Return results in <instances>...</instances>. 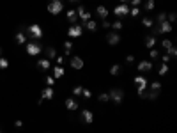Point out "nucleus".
<instances>
[{"instance_id": "nucleus-15", "label": "nucleus", "mask_w": 177, "mask_h": 133, "mask_svg": "<svg viewBox=\"0 0 177 133\" xmlns=\"http://www.w3.org/2000/svg\"><path fill=\"white\" fill-rule=\"evenodd\" d=\"M37 68H39L41 71H48V69L52 68V61H48V59H39V61H37Z\"/></svg>"}, {"instance_id": "nucleus-30", "label": "nucleus", "mask_w": 177, "mask_h": 133, "mask_svg": "<svg viewBox=\"0 0 177 133\" xmlns=\"http://www.w3.org/2000/svg\"><path fill=\"white\" fill-rule=\"evenodd\" d=\"M167 55L170 57V59H174V57L177 55V50H175V46H174V44H172V46H170V48L167 50Z\"/></svg>"}, {"instance_id": "nucleus-46", "label": "nucleus", "mask_w": 177, "mask_h": 133, "mask_svg": "<svg viewBox=\"0 0 177 133\" xmlns=\"http://www.w3.org/2000/svg\"><path fill=\"white\" fill-rule=\"evenodd\" d=\"M131 4H133V7H138L142 4V0H131Z\"/></svg>"}, {"instance_id": "nucleus-33", "label": "nucleus", "mask_w": 177, "mask_h": 133, "mask_svg": "<svg viewBox=\"0 0 177 133\" xmlns=\"http://www.w3.org/2000/svg\"><path fill=\"white\" fill-rule=\"evenodd\" d=\"M82 92H83V87H82V85H76V87L73 89L74 96H82Z\"/></svg>"}, {"instance_id": "nucleus-36", "label": "nucleus", "mask_w": 177, "mask_h": 133, "mask_svg": "<svg viewBox=\"0 0 177 133\" xmlns=\"http://www.w3.org/2000/svg\"><path fill=\"white\" fill-rule=\"evenodd\" d=\"M165 20H167V12H159V14L156 16V21H158V23H161V21H165Z\"/></svg>"}, {"instance_id": "nucleus-40", "label": "nucleus", "mask_w": 177, "mask_h": 133, "mask_svg": "<svg viewBox=\"0 0 177 133\" xmlns=\"http://www.w3.org/2000/svg\"><path fill=\"white\" fill-rule=\"evenodd\" d=\"M46 83H48V87H52L53 83H55V78L53 76H46Z\"/></svg>"}, {"instance_id": "nucleus-51", "label": "nucleus", "mask_w": 177, "mask_h": 133, "mask_svg": "<svg viewBox=\"0 0 177 133\" xmlns=\"http://www.w3.org/2000/svg\"><path fill=\"white\" fill-rule=\"evenodd\" d=\"M0 133H2V130H0Z\"/></svg>"}, {"instance_id": "nucleus-11", "label": "nucleus", "mask_w": 177, "mask_h": 133, "mask_svg": "<svg viewBox=\"0 0 177 133\" xmlns=\"http://www.w3.org/2000/svg\"><path fill=\"white\" fill-rule=\"evenodd\" d=\"M69 64H71V68H73V69H82V68H83V59H82V57L73 55V57H71V61H69Z\"/></svg>"}, {"instance_id": "nucleus-20", "label": "nucleus", "mask_w": 177, "mask_h": 133, "mask_svg": "<svg viewBox=\"0 0 177 133\" xmlns=\"http://www.w3.org/2000/svg\"><path fill=\"white\" fill-rule=\"evenodd\" d=\"M60 76H64V68L62 66H55L53 68V78H60Z\"/></svg>"}, {"instance_id": "nucleus-25", "label": "nucleus", "mask_w": 177, "mask_h": 133, "mask_svg": "<svg viewBox=\"0 0 177 133\" xmlns=\"http://www.w3.org/2000/svg\"><path fill=\"white\" fill-rule=\"evenodd\" d=\"M110 29H114V30H121V29H124V23H122L121 20H117V21L112 23V27H110Z\"/></svg>"}, {"instance_id": "nucleus-21", "label": "nucleus", "mask_w": 177, "mask_h": 133, "mask_svg": "<svg viewBox=\"0 0 177 133\" xmlns=\"http://www.w3.org/2000/svg\"><path fill=\"white\" fill-rule=\"evenodd\" d=\"M85 27H87V30L94 32L96 29H97V23H96L94 20H89V21H85Z\"/></svg>"}, {"instance_id": "nucleus-44", "label": "nucleus", "mask_w": 177, "mask_h": 133, "mask_svg": "<svg viewBox=\"0 0 177 133\" xmlns=\"http://www.w3.org/2000/svg\"><path fill=\"white\" fill-rule=\"evenodd\" d=\"M161 61H163V64H168V61H170V57H168L167 53H165V55L161 57Z\"/></svg>"}, {"instance_id": "nucleus-27", "label": "nucleus", "mask_w": 177, "mask_h": 133, "mask_svg": "<svg viewBox=\"0 0 177 133\" xmlns=\"http://www.w3.org/2000/svg\"><path fill=\"white\" fill-rule=\"evenodd\" d=\"M97 100H99L101 103H108L110 101V96H108V92H101V94L97 96Z\"/></svg>"}, {"instance_id": "nucleus-42", "label": "nucleus", "mask_w": 177, "mask_h": 133, "mask_svg": "<svg viewBox=\"0 0 177 133\" xmlns=\"http://www.w3.org/2000/svg\"><path fill=\"white\" fill-rule=\"evenodd\" d=\"M82 94H83V98H85V100H89V98L92 96V94H90V91H89V89H83V92H82Z\"/></svg>"}, {"instance_id": "nucleus-50", "label": "nucleus", "mask_w": 177, "mask_h": 133, "mask_svg": "<svg viewBox=\"0 0 177 133\" xmlns=\"http://www.w3.org/2000/svg\"><path fill=\"white\" fill-rule=\"evenodd\" d=\"M71 2H80V0H71Z\"/></svg>"}, {"instance_id": "nucleus-37", "label": "nucleus", "mask_w": 177, "mask_h": 133, "mask_svg": "<svg viewBox=\"0 0 177 133\" xmlns=\"http://www.w3.org/2000/svg\"><path fill=\"white\" fill-rule=\"evenodd\" d=\"M129 14H131L133 18H136V16L140 14V9H138V7H133V9H129Z\"/></svg>"}, {"instance_id": "nucleus-24", "label": "nucleus", "mask_w": 177, "mask_h": 133, "mask_svg": "<svg viewBox=\"0 0 177 133\" xmlns=\"http://www.w3.org/2000/svg\"><path fill=\"white\" fill-rule=\"evenodd\" d=\"M110 75H112V76H117V75H121V66H119V64H114V66L110 68Z\"/></svg>"}, {"instance_id": "nucleus-14", "label": "nucleus", "mask_w": 177, "mask_h": 133, "mask_svg": "<svg viewBox=\"0 0 177 133\" xmlns=\"http://www.w3.org/2000/svg\"><path fill=\"white\" fill-rule=\"evenodd\" d=\"M66 108H67V110H78V108H80V103L76 101L74 98H67V100H66Z\"/></svg>"}, {"instance_id": "nucleus-5", "label": "nucleus", "mask_w": 177, "mask_h": 133, "mask_svg": "<svg viewBox=\"0 0 177 133\" xmlns=\"http://www.w3.org/2000/svg\"><path fill=\"white\" fill-rule=\"evenodd\" d=\"M62 11H64L62 0H52V2L48 4V12H50V14H59V12H62Z\"/></svg>"}, {"instance_id": "nucleus-29", "label": "nucleus", "mask_w": 177, "mask_h": 133, "mask_svg": "<svg viewBox=\"0 0 177 133\" xmlns=\"http://www.w3.org/2000/svg\"><path fill=\"white\" fill-rule=\"evenodd\" d=\"M158 73H159L161 76H165V75L168 73V64H161V66H159V69H158Z\"/></svg>"}, {"instance_id": "nucleus-23", "label": "nucleus", "mask_w": 177, "mask_h": 133, "mask_svg": "<svg viewBox=\"0 0 177 133\" xmlns=\"http://www.w3.org/2000/svg\"><path fill=\"white\" fill-rule=\"evenodd\" d=\"M142 25H144V27H147V29H151V27L154 25V20H152V18H149V16H145V18L142 20Z\"/></svg>"}, {"instance_id": "nucleus-49", "label": "nucleus", "mask_w": 177, "mask_h": 133, "mask_svg": "<svg viewBox=\"0 0 177 133\" xmlns=\"http://www.w3.org/2000/svg\"><path fill=\"white\" fill-rule=\"evenodd\" d=\"M0 57H2V48H0Z\"/></svg>"}, {"instance_id": "nucleus-7", "label": "nucleus", "mask_w": 177, "mask_h": 133, "mask_svg": "<svg viewBox=\"0 0 177 133\" xmlns=\"http://www.w3.org/2000/svg\"><path fill=\"white\" fill-rule=\"evenodd\" d=\"M76 14L82 18V21H83V23H85V21H89V20H92V14H90L89 11L85 9L83 5H78V9H76Z\"/></svg>"}, {"instance_id": "nucleus-32", "label": "nucleus", "mask_w": 177, "mask_h": 133, "mask_svg": "<svg viewBox=\"0 0 177 133\" xmlns=\"http://www.w3.org/2000/svg\"><path fill=\"white\" fill-rule=\"evenodd\" d=\"M64 48H66V55H67V53H71V50H73V43L66 41V43H64Z\"/></svg>"}, {"instance_id": "nucleus-19", "label": "nucleus", "mask_w": 177, "mask_h": 133, "mask_svg": "<svg viewBox=\"0 0 177 133\" xmlns=\"http://www.w3.org/2000/svg\"><path fill=\"white\" fill-rule=\"evenodd\" d=\"M154 44H156V36H147L145 37V46L151 50V48H154Z\"/></svg>"}, {"instance_id": "nucleus-17", "label": "nucleus", "mask_w": 177, "mask_h": 133, "mask_svg": "<svg viewBox=\"0 0 177 133\" xmlns=\"http://www.w3.org/2000/svg\"><path fill=\"white\" fill-rule=\"evenodd\" d=\"M67 20L71 21V25H76V21H78L76 9H67Z\"/></svg>"}, {"instance_id": "nucleus-41", "label": "nucleus", "mask_w": 177, "mask_h": 133, "mask_svg": "<svg viewBox=\"0 0 177 133\" xmlns=\"http://www.w3.org/2000/svg\"><path fill=\"white\" fill-rule=\"evenodd\" d=\"M101 27H103V29H110V27H112V23H110L108 20H103V23H101Z\"/></svg>"}, {"instance_id": "nucleus-35", "label": "nucleus", "mask_w": 177, "mask_h": 133, "mask_svg": "<svg viewBox=\"0 0 177 133\" xmlns=\"http://www.w3.org/2000/svg\"><path fill=\"white\" fill-rule=\"evenodd\" d=\"M158 96H159V91H151L149 94H147L149 100H158Z\"/></svg>"}, {"instance_id": "nucleus-6", "label": "nucleus", "mask_w": 177, "mask_h": 133, "mask_svg": "<svg viewBox=\"0 0 177 133\" xmlns=\"http://www.w3.org/2000/svg\"><path fill=\"white\" fill-rule=\"evenodd\" d=\"M114 14L117 18H122L126 14H129V7H128V4H119L117 7L114 9Z\"/></svg>"}, {"instance_id": "nucleus-26", "label": "nucleus", "mask_w": 177, "mask_h": 133, "mask_svg": "<svg viewBox=\"0 0 177 133\" xmlns=\"http://www.w3.org/2000/svg\"><path fill=\"white\" fill-rule=\"evenodd\" d=\"M154 7H156V2H154V0H147L145 5H144V9L145 11H152Z\"/></svg>"}, {"instance_id": "nucleus-47", "label": "nucleus", "mask_w": 177, "mask_h": 133, "mask_svg": "<svg viewBox=\"0 0 177 133\" xmlns=\"http://www.w3.org/2000/svg\"><path fill=\"white\" fill-rule=\"evenodd\" d=\"M57 62H59V66L64 62V57H62V55H60V57H57Z\"/></svg>"}, {"instance_id": "nucleus-4", "label": "nucleus", "mask_w": 177, "mask_h": 133, "mask_svg": "<svg viewBox=\"0 0 177 133\" xmlns=\"http://www.w3.org/2000/svg\"><path fill=\"white\" fill-rule=\"evenodd\" d=\"M43 51V48H41V44L37 41H29L27 43V53L30 55V57H36V55H39Z\"/></svg>"}, {"instance_id": "nucleus-34", "label": "nucleus", "mask_w": 177, "mask_h": 133, "mask_svg": "<svg viewBox=\"0 0 177 133\" xmlns=\"http://www.w3.org/2000/svg\"><path fill=\"white\" fill-rule=\"evenodd\" d=\"M151 91H161V82H152L151 83Z\"/></svg>"}, {"instance_id": "nucleus-12", "label": "nucleus", "mask_w": 177, "mask_h": 133, "mask_svg": "<svg viewBox=\"0 0 177 133\" xmlns=\"http://www.w3.org/2000/svg\"><path fill=\"white\" fill-rule=\"evenodd\" d=\"M136 68H138V71L145 73V71H151V69H152L154 66H152V62H151V61H140Z\"/></svg>"}, {"instance_id": "nucleus-45", "label": "nucleus", "mask_w": 177, "mask_h": 133, "mask_svg": "<svg viewBox=\"0 0 177 133\" xmlns=\"http://www.w3.org/2000/svg\"><path fill=\"white\" fill-rule=\"evenodd\" d=\"M14 126H16V128H23V121H21V119H18V121L14 123Z\"/></svg>"}, {"instance_id": "nucleus-28", "label": "nucleus", "mask_w": 177, "mask_h": 133, "mask_svg": "<svg viewBox=\"0 0 177 133\" xmlns=\"http://www.w3.org/2000/svg\"><path fill=\"white\" fill-rule=\"evenodd\" d=\"M7 68H9V59L0 57V69H7Z\"/></svg>"}, {"instance_id": "nucleus-16", "label": "nucleus", "mask_w": 177, "mask_h": 133, "mask_svg": "<svg viewBox=\"0 0 177 133\" xmlns=\"http://www.w3.org/2000/svg\"><path fill=\"white\" fill-rule=\"evenodd\" d=\"M53 96H55V92H53L52 87H46V89H43L41 91V98L43 100H53Z\"/></svg>"}, {"instance_id": "nucleus-3", "label": "nucleus", "mask_w": 177, "mask_h": 133, "mask_svg": "<svg viewBox=\"0 0 177 133\" xmlns=\"http://www.w3.org/2000/svg\"><path fill=\"white\" fill-rule=\"evenodd\" d=\"M108 96H110V101H114L115 105H121L124 101V91L122 89H112L108 92Z\"/></svg>"}, {"instance_id": "nucleus-8", "label": "nucleus", "mask_w": 177, "mask_h": 133, "mask_svg": "<svg viewBox=\"0 0 177 133\" xmlns=\"http://www.w3.org/2000/svg\"><path fill=\"white\" fill-rule=\"evenodd\" d=\"M106 43L112 44V46H115V44L121 43V36H119L117 32H108V34H106Z\"/></svg>"}, {"instance_id": "nucleus-31", "label": "nucleus", "mask_w": 177, "mask_h": 133, "mask_svg": "<svg viewBox=\"0 0 177 133\" xmlns=\"http://www.w3.org/2000/svg\"><path fill=\"white\" fill-rule=\"evenodd\" d=\"M158 55H159V51H158L156 48H151V50H149V57H151L152 61H154V59H158Z\"/></svg>"}, {"instance_id": "nucleus-22", "label": "nucleus", "mask_w": 177, "mask_h": 133, "mask_svg": "<svg viewBox=\"0 0 177 133\" xmlns=\"http://www.w3.org/2000/svg\"><path fill=\"white\" fill-rule=\"evenodd\" d=\"M46 57H48V61L57 59V50L55 48H46Z\"/></svg>"}, {"instance_id": "nucleus-38", "label": "nucleus", "mask_w": 177, "mask_h": 133, "mask_svg": "<svg viewBox=\"0 0 177 133\" xmlns=\"http://www.w3.org/2000/svg\"><path fill=\"white\" fill-rule=\"evenodd\" d=\"M161 44H163V48H165V50H168V48L172 46V41H170V39H163V41H161Z\"/></svg>"}, {"instance_id": "nucleus-18", "label": "nucleus", "mask_w": 177, "mask_h": 133, "mask_svg": "<svg viewBox=\"0 0 177 133\" xmlns=\"http://www.w3.org/2000/svg\"><path fill=\"white\" fill-rule=\"evenodd\" d=\"M14 39H16V43H18V44H25V43H27V36H25V32L18 30V32H16V37H14Z\"/></svg>"}, {"instance_id": "nucleus-48", "label": "nucleus", "mask_w": 177, "mask_h": 133, "mask_svg": "<svg viewBox=\"0 0 177 133\" xmlns=\"http://www.w3.org/2000/svg\"><path fill=\"white\" fill-rule=\"evenodd\" d=\"M121 2H122V4H126V2H128V0H121Z\"/></svg>"}, {"instance_id": "nucleus-39", "label": "nucleus", "mask_w": 177, "mask_h": 133, "mask_svg": "<svg viewBox=\"0 0 177 133\" xmlns=\"http://www.w3.org/2000/svg\"><path fill=\"white\" fill-rule=\"evenodd\" d=\"M175 20H177V16L174 12H170V14H168V23H175Z\"/></svg>"}, {"instance_id": "nucleus-10", "label": "nucleus", "mask_w": 177, "mask_h": 133, "mask_svg": "<svg viewBox=\"0 0 177 133\" xmlns=\"http://www.w3.org/2000/svg\"><path fill=\"white\" fill-rule=\"evenodd\" d=\"M69 37H80L82 36V25H71L69 30H67Z\"/></svg>"}, {"instance_id": "nucleus-2", "label": "nucleus", "mask_w": 177, "mask_h": 133, "mask_svg": "<svg viewBox=\"0 0 177 133\" xmlns=\"http://www.w3.org/2000/svg\"><path fill=\"white\" fill-rule=\"evenodd\" d=\"M25 32L30 36V39H41V37H43V29L37 25V23H32V25H29V27L25 29Z\"/></svg>"}, {"instance_id": "nucleus-43", "label": "nucleus", "mask_w": 177, "mask_h": 133, "mask_svg": "<svg viewBox=\"0 0 177 133\" xmlns=\"http://www.w3.org/2000/svg\"><path fill=\"white\" fill-rule=\"evenodd\" d=\"M126 61H128V64H133V62H135V55H128Z\"/></svg>"}, {"instance_id": "nucleus-9", "label": "nucleus", "mask_w": 177, "mask_h": 133, "mask_svg": "<svg viewBox=\"0 0 177 133\" xmlns=\"http://www.w3.org/2000/svg\"><path fill=\"white\" fill-rule=\"evenodd\" d=\"M82 119H83L85 124H92V121H94L92 110H89V108H82Z\"/></svg>"}, {"instance_id": "nucleus-1", "label": "nucleus", "mask_w": 177, "mask_h": 133, "mask_svg": "<svg viewBox=\"0 0 177 133\" xmlns=\"http://www.w3.org/2000/svg\"><path fill=\"white\" fill-rule=\"evenodd\" d=\"M174 29V25L172 23H168L167 20L161 21V23H156V25H152V36H159V34H168V32H172Z\"/></svg>"}, {"instance_id": "nucleus-13", "label": "nucleus", "mask_w": 177, "mask_h": 133, "mask_svg": "<svg viewBox=\"0 0 177 133\" xmlns=\"http://www.w3.org/2000/svg\"><path fill=\"white\" fill-rule=\"evenodd\" d=\"M108 14H110V11L106 9L104 5H97V7H96V16H97V18L106 20V18H108Z\"/></svg>"}]
</instances>
